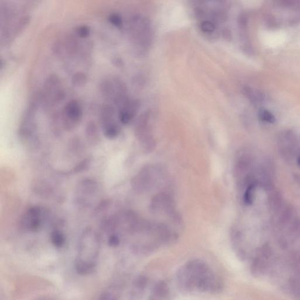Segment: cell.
<instances>
[{
    "label": "cell",
    "mask_w": 300,
    "mask_h": 300,
    "mask_svg": "<svg viewBox=\"0 0 300 300\" xmlns=\"http://www.w3.org/2000/svg\"><path fill=\"white\" fill-rule=\"evenodd\" d=\"M99 300H118V295L114 288H109L101 294Z\"/></svg>",
    "instance_id": "obj_19"
},
{
    "label": "cell",
    "mask_w": 300,
    "mask_h": 300,
    "mask_svg": "<svg viewBox=\"0 0 300 300\" xmlns=\"http://www.w3.org/2000/svg\"><path fill=\"white\" fill-rule=\"evenodd\" d=\"M64 47L66 53H67L70 56H73V55L77 53V50L79 49L78 41L76 37L74 36H69L65 39Z\"/></svg>",
    "instance_id": "obj_13"
},
{
    "label": "cell",
    "mask_w": 300,
    "mask_h": 300,
    "mask_svg": "<svg viewBox=\"0 0 300 300\" xmlns=\"http://www.w3.org/2000/svg\"><path fill=\"white\" fill-rule=\"evenodd\" d=\"M100 91L106 99H113L115 94V88L113 81L110 79L103 80L100 85Z\"/></svg>",
    "instance_id": "obj_11"
},
{
    "label": "cell",
    "mask_w": 300,
    "mask_h": 300,
    "mask_svg": "<svg viewBox=\"0 0 300 300\" xmlns=\"http://www.w3.org/2000/svg\"><path fill=\"white\" fill-rule=\"evenodd\" d=\"M137 103L135 101H128L121 108L119 112V119L124 125L131 122L137 111Z\"/></svg>",
    "instance_id": "obj_9"
},
{
    "label": "cell",
    "mask_w": 300,
    "mask_h": 300,
    "mask_svg": "<svg viewBox=\"0 0 300 300\" xmlns=\"http://www.w3.org/2000/svg\"><path fill=\"white\" fill-rule=\"evenodd\" d=\"M48 213L47 210L41 206L29 207L19 219V228L25 232L39 231L44 224Z\"/></svg>",
    "instance_id": "obj_4"
},
{
    "label": "cell",
    "mask_w": 300,
    "mask_h": 300,
    "mask_svg": "<svg viewBox=\"0 0 300 300\" xmlns=\"http://www.w3.org/2000/svg\"><path fill=\"white\" fill-rule=\"evenodd\" d=\"M34 300H56L51 298H48V297H42V298L37 299Z\"/></svg>",
    "instance_id": "obj_26"
},
{
    "label": "cell",
    "mask_w": 300,
    "mask_h": 300,
    "mask_svg": "<svg viewBox=\"0 0 300 300\" xmlns=\"http://www.w3.org/2000/svg\"><path fill=\"white\" fill-rule=\"evenodd\" d=\"M266 14V19L272 26L281 24L282 22L293 24L300 21V2L293 1H277Z\"/></svg>",
    "instance_id": "obj_3"
},
{
    "label": "cell",
    "mask_w": 300,
    "mask_h": 300,
    "mask_svg": "<svg viewBox=\"0 0 300 300\" xmlns=\"http://www.w3.org/2000/svg\"><path fill=\"white\" fill-rule=\"evenodd\" d=\"M99 188L96 181L91 179H84L79 182L76 191L77 204L83 207H90L99 192Z\"/></svg>",
    "instance_id": "obj_5"
},
{
    "label": "cell",
    "mask_w": 300,
    "mask_h": 300,
    "mask_svg": "<svg viewBox=\"0 0 300 300\" xmlns=\"http://www.w3.org/2000/svg\"><path fill=\"white\" fill-rule=\"evenodd\" d=\"M101 122L104 134L109 139H114L119 135L120 126L115 120V110L110 105L103 106L101 111Z\"/></svg>",
    "instance_id": "obj_7"
},
{
    "label": "cell",
    "mask_w": 300,
    "mask_h": 300,
    "mask_svg": "<svg viewBox=\"0 0 300 300\" xmlns=\"http://www.w3.org/2000/svg\"><path fill=\"white\" fill-rule=\"evenodd\" d=\"M113 63L114 65H116V66H122V60H121V59L119 58V57H115V58L113 59Z\"/></svg>",
    "instance_id": "obj_25"
},
{
    "label": "cell",
    "mask_w": 300,
    "mask_h": 300,
    "mask_svg": "<svg viewBox=\"0 0 300 300\" xmlns=\"http://www.w3.org/2000/svg\"><path fill=\"white\" fill-rule=\"evenodd\" d=\"M109 20L112 24L115 27L120 28L123 25V21L122 17L117 14H112L109 17Z\"/></svg>",
    "instance_id": "obj_21"
},
{
    "label": "cell",
    "mask_w": 300,
    "mask_h": 300,
    "mask_svg": "<svg viewBox=\"0 0 300 300\" xmlns=\"http://www.w3.org/2000/svg\"><path fill=\"white\" fill-rule=\"evenodd\" d=\"M81 106L76 100L70 101L63 109L61 114L63 128L67 131H73L79 125L82 119Z\"/></svg>",
    "instance_id": "obj_6"
},
{
    "label": "cell",
    "mask_w": 300,
    "mask_h": 300,
    "mask_svg": "<svg viewBox=\"0 0 300 300\" xmlns=\"http://www.w3.org/2000/svg\"><path fill=\"white\" fill-rule=\"evenodd\" d=\"M120 243V236L118 233H113L109 234L108 239V244L110 246L117 247Z\"/></svg>",
    "instance_id": "obj_20"
},
{
    "label": "cell",
    "mask_w": 300,
    "mask_h": 300,
    "mask_svg": "<svg viewBox=\"0 0 300 300\" xmlns=\"http://www.w3.org/2000/svg\"><path fill=\"white\" fill-rule=\"evenodd\" d=\"M271 256L269 247L264 246L260 249L254 257L250 266V272L253 276L259 277L266 270Z\"/></svg>",
    "instance_id": "obj_8"
},
{
    "label": "cell",
    "mask_w": 300,
    "mask_h": 300,
    "mask_svg": "<svg viewBox=\"0 0 300 300\" xmlns=\"http://www.w3.org/2000/svg\"><path fill=\"white\" fill-rule=\"evenodd\" d=\"M72 82L76 87H82L87 83L88 77L83 72H78L72 77Z\"/></svg>",
    "instance_id": "obj_17"
},
{
    "label": "cell",
    "mask_w": 300,
    "mask_h": 300,
    "mask_svg": "<svg viewBox=\"0 0 300 300\" xmlns=\"http://www.w3.org/2000/svg\"><path fill=\"white\" fill-rule=\"evenodd\" d=\"M244 93L249 98L251 102L254 103L258 104V103H261L264 100L263 95L249 87L244 88Z\"/></svg>",
    "instance_id": "obj_14"
},
{
    "label": "cell",
    "mask_w": 300,
    "mask_h": 300,
    "mask_svg": "<svg viewBox=\"0 0 300 300\" xmlns=\"http://www.w3.org/2000/svg\"><path fill=\"white\" fill-rule=\"evenodd\" d=\"M298 164H299V166L300 167V157H299V160H298Z\"/></svg>",
    "instance_id": "obj_27"
},
{
    "label": "cell",
    "mask_w": 300,
    "mask_h": 300,
    "mask_svg": "<svg viewBox=\"0 0 300 300\" xmlns=\"http://www.w3.org/2000/svg\"><path fill=\"white\" fill-rule=\"evenodd\" d=\"M259 116L260 119L262 122L269 123L275 122V117L274 116L272 112L266 111V110H262L261 111H260Z\"/></svg>",
    "instance_id": "obj_18"
},
{
    "label": "cell",
    "mask_w": 300,
    "mask_h": 300,
    "mask_svg": "<svg viewBox=\"0 0 300 300\" xmlns=\"http://www.w3.org/2000/svg\"><path fill=\"white\" fill-rule=\"evenodd\" d=\"M256 186L257 184L256 182L248 186L244 197V200L245 204L251 205L253 203L254 198H255Z\"/></svg>",
    "instance_id": "obj_15"
},
{
    "label": "cell",
    "mask_w": 300,
    "mask_h": 300,
    "mask_svg": "<svg viewBox=\"0 0 300 300\" xmlns=\"http://www.w3.org/2000/svg\"><path fill=\"white\" fill-rule=\"evenodd\" d=\"M100 250L99 235L93 229H86L80 236L75 261V270L79 275H90L96 271Z\"/></svg>",
    "instance_id": "obj_2"
},
{
    "label": "cell",
    "mask_w": 300,
    "mask_h": 300,
    "mask_svg": "<svg viewBox=\"0 0 300 300\" xmlns=\"http://www.w3.org/2000/svg\"><path fill=\"white\" fill-rule=\"evenodd\" d=\"M50 240L52 244L57 249L65 246L66 237L64 233L60 230H54L51 233Z\"/></svg>",
    "instance_id": "obj_12"
},
{
    "label": "cell",
    "mask_w": 300,
    "mask_h": 300,
    "mask_svg": "<svg viewBox=\"0 0 300 300\" xmlns=\"http://www.w3.org/2000/svg\"><path fill=\"white\" fill-rule=\"evenodd\" d=\"M176 278L180 290L186 293L216 294L224 287L223 282L209 265L198 259L181 266Z\"/></svg>",
    "instance_id": "obj_1"
},
{
    "label": "cell",
    "mask_w": 300,
    "mask_h": 300,
    "mask_svg": "<svg viewBox=\"0 0 300 300\" xmlns=\"http://www.w3.org/2000/svg\"><path fill=\"white\" fill-rule=\"evenodd\" d=\"M86 135L89 139L94 141L99 137V131L97 126L94 122H89L86 129Z\"/></svg>",
    "instance_id": "obj_16"
},
{
    "label": "cell",
    "mask_w": 300,
    "mask_h": 300,
    "mask_svg": "<svg viewBox=\"0 0 300 300\" xmlns=\"http://www.w3.org/2000/svg\"><path fill=\"white\" fill-rule=\"evenodd\" d=\"M202 31L206 33H212L215 30V25L212 21H205L201 25Z\"/></svg>",
    "instance_id": "obj_22"
},
{
    "label": "cell",
    "mask_w": 300,
    "mask_h": 300,
    "mask_svg": "<svg viewBox=\"0 0 300 300\" xmlns=\"http://www.w3.org/2000/svg\"><path fill=\"white\" fill-rule=\"evenodd\" d=\"M147 279L144 276H139L135 279L134 281V287L137 290H142L146 287Z\"/></svg>",
    "instance_id": "obj_24"
},
{
    "label": "cell",
    "mask_w": 300,
    "mask_h": 300,
    "mask_svg": "<svg viewBox=\"0 0 300 300\" xmlns=\"http://www.w3.org/2000/svg\"><path fill=\"white\" fill-rule=\"evenodd\" d=\"M168 285L163 281L158 282L152 289L149 300H164L168 295Z\"/></svg>",
    "instance_id": "obj_10"
},
{
    "label": "cell",
    "mask_w": 300,
    "mask_h": 300,
    "mask_svg": "<svg viewBox=\"0 0 300 300\" xmlns=\"http://www.w3.org/2000/svg\"><path fill=\"white\" fill-rule=\"evenodd\" d=\"M90 28L87 25H81L77 27L76 30L77 36L84 38L90 34Z\"/></svg>",
    "instance_id": "obj_23"
}]
</instances>
